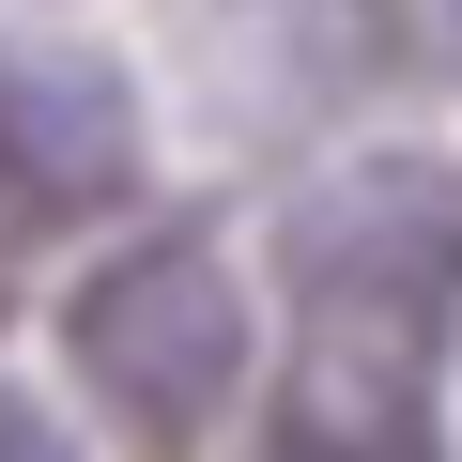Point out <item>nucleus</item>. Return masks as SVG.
Instances as JSON below:
<instances>
[{
  "label": "nucleus",
  "instance_id": "1",
  "mask_svg": "<svg viewBox=\"0 0 462 462\" xmlns=\"http://www.w3.org/2000/svg\"><path fill=\"white\" fill-rule=\"evenodd\" d=\"M62 355H78L93 416L139 462H200L216 416L247 401V293H231V263L200 247V231H139V247H108L78 278Z\"/></svg>",
  "mask_w": 462,
  "mask_h": 462
},
{
  "label": "nucleus",
  "instance_id": "2",
  "mask_svg": "<svg viewBox=\"0 0 462 462\" xmlns=\"http://www.w3.org/2000/svg\"><path fill=\"white\" fill-rule=\"evenodd\" d=\"M278 278L309 324L431 355L462 324V154H355L278 216Z\"/></svg>",
  "mask_w": 462,
  "mask_h": 462
},
{
  "label": "nucleus",
  "instance_id": "3",
  "mask_svg": "<svg viewBox=\"0 0 462 462\" xmlns=\"http://www.w3.org/2000/svg\"><path fill=\"white\" fill-rule=\"evenodd\" d=\"M231 139H293L385 78V0H170Z\"/></svg>",
  "mask_w": 462,
  "mask_h": 462
},
{
  "label": "nucleus",
  "instance_id": "4",
  "mask_svg": "<svg viewBox=\"0 0 462 462\" xmlns=\"http://www.w3.org/2000/svg\"><path fill=\"white\" fill-rule=\"evenodd\" d=\"M139 185V93L93 47L0 32V231H78Z\"/></svg>",
  "mask_w": 462,
  "mask_h": 462
},
{
  "label": "nucleus",
  "instance_id": "5",
  "mask_svg": "<svg viewBox=\"0 0 462 462\" xmlns=\"http://www.w3.org/2000/svg\"><path fill=\"white\" fill-rule=\"evenodd\" d=\"M278 462H447V431H431V355L355 339V324H309V355H293V385H278Z\"/></svg>",
  "mask_w": 462,
  "mask_h": 462
},
{
  "label": "nucleus",
  "instance_id": "6",
  "mask_svg": "<svg viewBox=\"0 0 462 462\" xmlns=\"http://www.w3.org/2000/svg\"><path fill=\"white\" fill-rule=\"evenodd\" d=\"M0 462H78V447H62V431H47L32 401H0Z\"/></svg>",
  "mask_w": 462,
  "mask_h": 462
}]
</instances>
